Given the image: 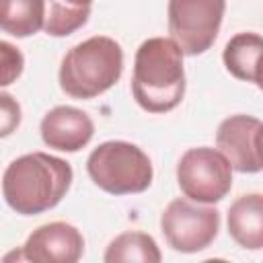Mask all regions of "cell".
Instances as JSON below:
<instances>
[{
    "label": "cell",
    "instance_id": "obj_14",
    "mask_svg": "<svg viewBox=\"0 0 263 263\" xmlns=\"http://www.w3.org/2000/svg\"><path fill=\"white\" fill-rule=\"evenodd\" d=\"M105 263H129V261H140V263H160L162 253L156 245V240L140 230H127L117 234L105 249L103 255Z\"/></svg>",
    "mask_w": 263,
    "mask_h": 263
},
{
    "label": "cell",
    "instance_id": "obj_7",
    "mask_svg": "<svg viewBox=\"0 0 263 263\" xmlns=\"http://www.w3.org/2000/svg\"><path fill=\"white\" fill-rule=\"evenodd\" d=\"M226 0H168L166 18L171 39L185 55L208 51L222 27Z\"/></svg>",
    "mask_w": 263,
    "mask_h": 263
},
{
    "label": "cell",
    "instance_id": "obj_1",
    "mask_svg": "<svg viewBox=\"0 0 263 263\" xmlns=\"http://www.w3.org/2000/svg\"><path fill=\"white\" fill-rule=\"evenodd\" d=\"M74 173L70 162L47 152H29L14 158L2 175V195L21 216L53 210L68 193Z\"/></svg>",
    "mask_w": 263,
    "mask_h": 263
},
{
    "label": "cell",
    "instance_id": "obj_15",
    "mask_svg": "<svg viewBox=\"0 0 263 263\" xmlns=\"http://www.w3.org/2000/svg\"><path fill=\"white\" fill-rule=\"evenodd\" d=\"M45 27L49 37H68L86 25L92 0H45Z\"/></svg>",
    "mask_w": 263,
    "mask_h": 263
},
{
    "label": "cell",
    "instance_id": "obj_11",
    "mask_svg": "<svg viewBox=\"0 0 263 263\" xmlns=\"http://www.w3.org/2000/svg\"><path fill=\"white\" fill-rule=\"evenodd\" d=\"M226 70L242 82H253L263 90V37L251 31L236 33L222 51Z\"/></svg>",
    "mask_w": 263,
    "mask_h": 263
},
{
    "label": "cell",
    "instance_id": "obj_13",
    "mask_svg": "<svg viewBox=\"0 0 263 263\" xmlns=\"http://www.w3.org/2000/svg\"><path fill=\"white\" fill-rule=\"evenodd\" d=\"M45 0H2V31L16 39L31 37L45 27Z\"/></svg>",
    "mask_w": 263,
    "mask_h": 263
},
{
    "label": "cell",
    "instance_id": "obj_12",
    "mask_svg": "<svg viewBox=\"0 0 263 263\" xmlns=\"http://www.w3.org/2000/svg\"><path fill=\"white\" fill-rule=\"evenodd\" d=\"M226 226L230 238L247 249H263V193H247L236 197L226 216Z\"/></svg>",
    "mask_w": 263,
    "mask_h": 263
},
{
    "label": "cell",
    "instance_id": "obj_5",
    "mask_svg": "<svg viewBox=\"0 0 263 263\" xmlns=\"http://www.w3.org/2000/svg\"><path fill=\"white\" fill-rule=\"evenodd\" d=\"M160 230L166 245L177 253H199L208 249L220 230V212L212 203L177 197L160 214Z\"/></svg>",
    "mask_w": 263,
    "mask_h": 263
},
{
    "label": "cell",
    "instance_id": "obj_8",
    "mask_svg": "<svg viewBox=\"0 0 263 263\" xmlns=\"http://www.w3.org/2000/svg\"><path fill=\"white\" fill-rule=\"evenodd\" d=\"M21 255L33 263H76L84 255V236L68 222H49L27 236Z\"/></svg>",
    "mask_w": 263,
    "mask_h": 263
},
{
    "label": "cell",
    "instance_id": "obj_18",
    "mask_svg": "<svg viewBox=\"0 0 263 263\" xmlns=\"http://www.w3.org/2000/svg\"><path fill=\"white\" fill-rule=\"evenodd\" d=\"M253 148H255V158L259 168L263 171V121L257 125L255 129V138H253Z\"/></svg>",
    "mask_w": 263,
    "mask_h": 263
},
{
    "label": "cell",
    "instance_id": "obj_4",
    "mask_svg": "<svg viewBox=\"0 0 263 263\" xmlns=\"http://www.w3.org/2000/svg\"><path fill=\"white\" fill-rule=\"evenodd\" d=\"M90 181L111 195L142 193L152 185L154 168L148 154L125 140L99 144L86 158Z\"/></svg>",
    "mask_w": 263,
    "mask_h": 263
},
{
    "label": "cell",
    "instance_id": "obj_17",
    "mask_svg": "<svg viewBox=\"0 0 263 263\" xmlns=\"http://www.w3.org/2000/svg\"><path fill=\"white\" fill-rule=\"evenodd\" d=\"M0 103H2V138H6L21 123V105L8 92L0 95Z\"/></svg>",
    "mask_w": 263,
    "mask_h": 263
},
{
    "label": "cell",
    "instance_id": "obj_10",
    "mask_svg": "<svg viewBox=\"0 0 263 263\" xmlns=\"http://www.w3.org/2000/svg\"><path fill=\"white\" fill-rule=\"evenodd\" d=\"M261 121L253 115H230L226 117L216 132V148L230 160L232 168L238 173H259V164L255 158L253 138L255 129Z\"/></svg>",
    "mask_w": 263,
    "mask_h": 263
},
{
    "label": "cell",
    "instance_id": "obj_16",
    "mask_svg": "<svg viewBox=\"0 0 263 263\" xmlns=\"http://www.w3.org/2000/svg\"><path fill=\"white\" fill-rule=\"evenodd\" d=\"M0 53H2V82L0 84L8 86L21 76L23 66H25V58L18 51V47H14L8 41L0 43Z\"/></svg>",
    "mask_w": 263,
    "mask_h": 263
},
{
    "label": "cell",
    "instance_id": "obj_9",
    "mask_svg": "<svg viewBox=\"0 0 263 263\" xmlns=\"http://www.w3.org/2000/svg\"><path fill=\"white\" fill-rule=\"evenodd\" d=\"M39 132L45 146L60 152H78L92 140L95 123L82 109L58 105L43 115Z\"/></svg>",
    "mask_w": 263,
    "mask_h": 263
},
{
    "label": "cell",
    "instance_id": "obj_6",
    "mask_svg": "<svg viewBox=\"0 0 263 263\" xmlns=\"http://www.w3.org/2000/svg\"><path fill=\"white\" fill-rule=\"evenodd\" d=\"M232 171L230 160L218 148H189L179 158L177 185L197 203H218L232 189Z\"/></svg>",
    "mask_w": 263,
    "mask_h": 263
},
{
    "label": "cell",
    "instance_id": "obj_3",
    "mask_svg": "<svg viewBox=\"0 0 263 263\" xmlns=\"http://www.w3.org/2000/svg\"><path fill=\"white\" fill-rule=\"evenodd\" d=\"M123 49L107 35H92L70 47L60 64V88L72 99H95L119 82Z\"/></svg>",
    "mask_w": 263,
    "mask_h": 263
},
{
    "label": "cell",
    "instance_id": "obj_2",
    "mask_svg": "<svg viewBox=\"0 0 263 263\" xmlns=\"http://www.w3.org/2000/svg\"><path fill=\"white\" fill-rule=\"evenodd\" d=\"M183 51L171 37H150L134 58L132 95L148 113H168L185 97Z\"/></svg>",
    "mask_w": 263,
    "mask_h": 263
}]
</instances>
